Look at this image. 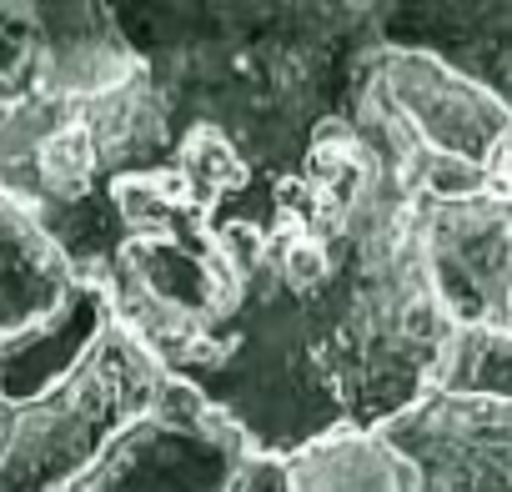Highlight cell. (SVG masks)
<instances>
[{
  "label": "cell",
  "mask_w": 512,
  "mask_h": 492,
  "mask_svg": "<svg viewBox=\"0 0 512 492\" xmlns=\"http://www.w3.org/2000/svg\"><path fill=\"white\" fill-rule=\"evenodd\" d=\"M171 106V131H221L256 186L297 176L322 121L347 116L382 51L377 6H116Z\"/></svg>",
  "instance_id": "6da1fadb"
},
{
  "label": "cell",
  "mask_w": 512,
  "mask_h": 492,
  "mask_svg": "<svg viewBox=\"0 0 512 492\" xmlns=\"http://www.w3.org/2000/svg\"><path fill=\"white\" fill-rule=\"evenodd\" d=\"M171 146V106L141 71L106 96L31 101L0 116V191L61 246L76 282L106 287L126 241L111 186L171 166Z\"/></svg>",
  "instance_id": "7a4b0ae2"
},
{
  "label": "cell",
  "mask_w": 512,
  "mask_h": 492,
  "mask_svg": "<svg viewBox=\"0 0 512 492\" xmlns=\"http://www.w3.org/2000/svg\"><path fill=\"white\" fill-rule=\"evenodd\" d=\"M166 382V367L111 322L71 382L16 407L0 447V492H76L106 452L156 412Z\"/></svg>",
  "instance_id": "3957f363"
},
{
  "label": "cell",
  "mask_w": 512,
  "mask_h": 492,
  "mask_svg": "<svg viewBox=\"0 0 512 492\" xmlns=\"http://www.w3.org/2000/svg\"><path fill=\"white\" fill-rule=\"evenodd\" d=\"M111 6H0V116L31 101H86L141 76Z\"/></svg>",
  "instance_id": "277c9868"
},
{
  "label": "cell",
  "mask_w": 512,
  "mask_h": 492,
  "mask_svg": "<svg viewBox=\"0 0 512 492\" xmlns=\"http://www.w3.org/2000/svg\"><path fill=\"white\" fill-rule=\"evenodd\" d=\"M251 457L246 432L191 382L171 377L156 412L131 427L76 492H231Z\"/></svg>",
  "instance_id": "5b68a950"
},
{
  "label": "cell",
  "mask_w": 512,
  "mask_h": 492,
  "mask_svg": "<svg viewBox=\"0 0 512 492\" xmlns=\"http://www.w3.org/2000/svg\"><path fill=\"white\" fill-rule=\"evenodd\" d=\"M422 252L432 287L457 327L512 337V201H422Z\"/></svg>",
  "instance_id": "8992f818"
},
{
  "label": "cell",
  "mask_w": 512,
  "mask_h": 492,
  "mask_svg": "<svg viewBox=\"0 0 512 492\" xmlns=\"http://www.w3.org/2000/svg\"><path fill=\"white\" fill-rule=\"evenodd\" d=\"M367 86L412 131V141L427 156L487 166L512 131V116L502 101H492L482 86H472L462 71L442 66L427 51L382 46L367 66Z\"/></svg>",
  "instance_id": "52a82bcc"
},
{
  "label": "cell",
  "mask_w": 512,
  "mask_h": 492,
  "mask_svg": "<svg viewBox=\"0 0 512 492\" xmlns=\"http://www.w3.org/2000/svg\"><path fill=\"white\" fill-rule=\"evenodd\" d=\"M382 432L417 467V492H512V402L432 392Z\"/></svg>",
  "instance_id": "ba28073f"
},
{
  "label": "cell",
  "mask_w": 512,
  "mask_h": 492,
  "mask_svg": "<svg viewBox=\"0 0 512 492\" xmlns=\"http://www.w3.org/2000/svg\"><path fill=\"white\" fill-rule=\"evenodd\" d=\"M382 46L427 51L512 116V6H377Z\"/></svg>",
  "instance_id": "9c48e42d"
},
{
  "label": "cell",
  "mask_w": 512,
  "mask_h": 492,
  "mask_svg": "<svg viewBox=\"0 0 512 492\" xmlns=\"http://www.w3.org/2000/svg\"><path fill=\"white\" fill-rule=\"evenodd\" d=\"M111 322V292L101 282H76L51 317L0 342V397L11 407L51 397L106 342Z\"/></svg>",
  "instance_id": "30bf717a"
},
{
  "label": "cell",
  "mask_w": 512,
  "mask_h": 492,
  "mask_svg": "<svg viewBox=\"0 0 512 492\" xmlns=\"http://www.w3.org/2000/svg\"><path fill=\"white\" fill-rule=\"evenodd\" d=\"M76 287L61 246L0 191V342L51 317Z\"/></svg>",
  "instance_id": "8fae6325"
},
{
  "label": "cell",
  "mask_w": 512,
  "mask_h": 492,
  "mask_svg": "<svg viewBox=\"0 0 512 492\" xmlns=\"http://www.w3.org/2000/svg\"><path fill=\"white\" fill-rule=\"evenodd\" d=\"M287 492H417V467L387 432L342 427L282 457Z\"/></svg>",
  "instance_id": "7c38bea8"
},
{
  "label": "cell",
  "mask_w": 512,
  "mask_h": 492,
  "mask_svg": "<svg viewBox=\"0 0 512 492\" xmlns=\"http://www.w3.org/2000/svg\"><path fill=\"white\" fill-rule=\"evenodd\" d=\"M437 392H447V397L512 402V337L482 332V327H457Z\"/></svg>",
  "instance_id": "4fadbf2b"
},
{
  "label": "cell",
  "mask_w": 512,
  "mask_h": 492,
  "mask_svg": "<svg viewBox=\"0 0 512 492\" xmlns=\"http://www.w3.org/2000/svg\"><path fill=\"white\" fill-rule=\"evenodd\" d=\"M231 492H287L282 462H277V457H251V462L241 467V477L231 482Z\"/></svg>",
  "instance_id": "5bb4252c"
},
{
  "label": "cell",
  "mask_w": 512,
  "mask_h": 492,
  "mask_svg": "<svg viewBox=\"0 0 512 492\" xmlns=\"http://www.w3.org/2000/svg\"><path fill=\"white\" fill-rule=\"evenodd\" d=\"M487 186H492L497 196H512V131H507V141L497 146V156L487 161Z\"/></svg>",
  "instance_id": "9a60e30c"
},
{
  "label": "cell",
  "mask_w": 512,
  "mask_h": 492,
  "mask_svg": "<svg viewBox=\"0 0 512 492\" xmlns=\"http://www.w3.org/2000/svg\"><path fill=\"white\" fill-rule=\"evenodd\" d=\"M507 201H512V196H507Z\"/></svg>",
  "instance_id": "2e32d148"
}]
</instances>
